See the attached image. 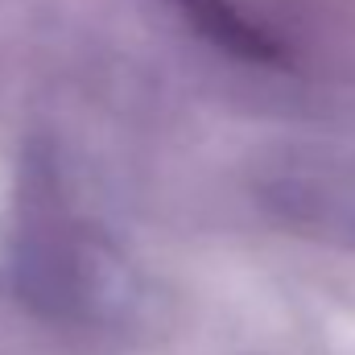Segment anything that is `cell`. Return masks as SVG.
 <instances>
[{"instance_id":"cell-1","label":"cell","mask_w":355,"mask_h":355,"mask_svg":"<svg viewBox=\"0 0 355 355\" xmlns=\"http://www.w3.org/2000/svg\"><path fill=\"white\" fill-rule=\"evenodd\" d=\"M170 8H178L186 17V25L211 42L215 50L240 58V62H257V67H293V54L281 37H272L265 25H257L236 0H166Z\"/></svg>"}]
</instances>
